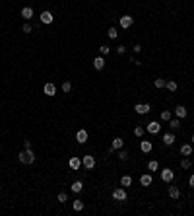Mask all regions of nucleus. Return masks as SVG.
<instances>
[{"mask_svg": "<svg viewBox=\"0 0 194 216\" xmlns=\"http://www.w3.org/2000/svg\"><path fill=\"white\" fill-rule=\"evenodd\" d=\"M18 160H19L21 164H35V152H33L31 148H25L24 152H19Z\"/></svg>", "mask_w": 194, "mask_h": 216, "instance_id": "f257e3e1", "label": "nucleus"}, {"mask_svg": "<svg viewBox=\"0 0 194 216\" xmlns=\"http://www.w3.org/2000/svg\"><path fill=\"white\" fill-rule=\"evenodd\" d=\"M134 111L138 115H148L149 111H152V107H149V103H136L134 105Z\"/></svg>", "mask_w": 194, "mask_h": 216, "instance_id": "f03ea898", "label": "nucleus"}, {"mask_svg": "<svg viewBox=\"0 0 194 216\" xmlns=\"http://www.w3.org/2000/svg\"><path fill=\"white\" fill-rule=\"evenodd\" d=\"M161 179L165 183H171L175 179V171L173 169H169V168H165V169H161Z\"/></svg>", "mask_w": 194, "mask_h": 216, "instance_id": "7ed1b4c3", "label": "nucleus"}, {"mask_svg": "<svg viewBox=\"0 0 194 216\" xmlns=\"http://www.w3.org/2000/svg\"><path fill=\"white\" fill-rule=\"evenodd\" d=\"M82 165H84V168L85 169H93V168H95V158H93V156H84L82 158Z\"/></svg>", "mask_w": 194, "mask_h": 216, "instance_id": "20e7f679", "label": "nucleus"}, {"mask_svg": "<svg viewBox=\"0 0 194 216\" xmlns=\"http://www.w3.org/2000/svg\"><path fill=\"white\" fill-rule=\"evenodd\" d=\"M113 199H114V200H126V191L123 189V187L113 189Z\"/></svg>", "mask_w": 194, "mask_h": 216, "instance_id": "39448f33", "label": "nucleus"}, {"mask_svg": "<svg viewBox=\"0 0 194 216\" xmlns=\"http://www.w3.org/2000/svg\"><path fill=\"white\" fill-rule=\"evenodd\" d=\"M132 24H134V18L132 16H120V27H123V29L132 27Z\"/></svg>", "mask_w": 194, "mask_h": 216, "instance_id": "423d86ee", "label": "nucleus"}, {"mask_svg": "<svg viewBox=\"0 0 194 216\" xmlns=\"http://www.w3.org/2000/svg\"><path fill=\"white\" fill-rule=\"evenodd\" d=\"M43 92H45V96L53 97V96H56V86H54L53 82H47V84H45V88H43Z\"/></svg>", "mask_w": 194, "mask_h": 216, "instance_id": "0eeeda50", "label": "nucleus"}, {"mask_svg": "<svg viewBox=\"0 0 194 216\" xmlns=\"http://www.w3.org/2000/svg\"><path fill=\"white\" fill-rule=\"evenodd\" d=\"M159 128H161V125L157 123V121H152V123H148L146 131H148L149 134H157V133H159Z\"/></svg>", "mask_w": 194, "mask_h": 216, "instance_id": "6e6552de", "label": "nucleus"}, {"mask_svg": "<svg viewBox=\"0 0 194 216\" xmlns=\"http://www.w3.org/2000/svg\"><path fill=\"white\" fill-rule=\"evenodd\" d=\"M76 140L80 144H85L88 142V131H85V128H80V131L76 133Z\"/></svg>", "mask_w": 194, "mask_h": 216, "instance_id": "1a4fd4ad", "label": "nucleus"}, {"mask_svg": "<svg viewBox=\"0 0 194 216\" xmlns=\"http://www.w3.org/2000/svg\"><path fill=\"white\" fill-rule=\"evenodd\" d=\"M41 21H43V24H53V21H54V16H53L49 10H45V12H41Z\"/></svg>", "mask_w": 194, "mask_h": 216, "instance_id": "9d476101", "label": "nucleus"}, {"mask_svg": "<svg viewBox=\"0 0 194 216\" xmlns=\"http://www.w3.org/2000/svg\"><path fill=\"white\" fill-rule=\"evenodd\" d=\"M152 148H153V144L149 142V140H142L140 142V150H142L144 154H149V152H152Z\"/></svg>", "mask_w": 194, "mask_h": 216, "instance_id": "9b49d317", "label": "nucleus"}, {"mask_svg": "<svg viewBox=\"0 0 194 216\" xmlns=\"http://www.w3.org/2000/svg\"><path fill=\"white\" fill-rule=\"evenodd\" d=\"M175 134L173 133H167V134H163V144H165V146H173V144H175Z\"/></svg>", "mask_w": 194, "mask_h": 216, "instance_id": "f8f14e48", "label": "nucleus"}, {"mask_svg": "<svg viewBox=\"0 0 194 216\" xmlns=\"http://www.w3.org/2000/svg\"><path fill=\"white\" fill-rule=\"evenodd\" d=\"M68 165H70V169H80V165H82V158H70V162H68Z\"/></svg>", "mask_w": 194, "mask_h": 216, "instance_id": "ddd939ff", "label": "nucleus"}, {"mask_svg": "<svg viewBox=\"0 0 194 216\" xmlns=\"http://www.w3.org/2000/svg\"><path fill=\"white\" fill-rule=\"evenodd\" d=\"M93 68L95 70H103L105 68V59L103 56H95V59H93Z\"/></svg>", "mask_w": 194, "mask_h": 216, "instance_id": "4468645a", "label": "nucleus"}, {"mask_svg": "<svg viewBox=\"0 0 194 216\" xmlns=\"http://www.w3.org/2000/svg\"><path fill=\"white\" fill-rule=\"evenodd\" d=\"M175 115H177L179 119L186 117V115H188V113H186V107H184V105H177V107H175Z\"/></svg>", "mask_w": 194, "mask_h": 216, "instance_id": "2eb2a0df", "label": "nucleus"}, {"mask_svg": "<svg viewBox=\"0 0 194 216\" xmlns=\"http://www.w3.org/2000/svg\"><path fill=\"white\" fill-rule=\"evenodd\" d=\"M169 197H171V199H175V200L181 197V191H179V187H175V185H173V187H169Z\"/></svg>", "mask_w": 194, "mask_h": 216, "instance_id": "dca6fc26", "label": "nucleus"}, {"mask_svg": "<svg viewBox=\"0 0 194 216\" xmlns=\"http://www.w3.org/2000/svg\"><path fill=\"white\" fill-rule=\"evenodd\" d=\"M124 146V140L123 138H113V146H111V150H120Z\"/></svg>", "mask_w": 194, "mask_h": 216, "instance_id": "f3484780", "label": "nucleus"}, {"mask_svg": "<svg viewBox=\"0 0 194 216\" xmlns=\"http://www.w3.org/2000/svg\"><path fill=\"white\" fill-rule=\"evenodd\" d=\"M181 154L183 156H192V144H183L181 146Z\"/></svg>", "mask_w": 194, "mask_h": 216, "instance_id": "a211bd4d", "label": "nucleus"}, {"mask_svg": "<svg viewBox=\"0 0 194 216\" xmlns=\"http://www.w3.org/2000/svg\"><path fill=\"white\" fill-rule=\"evenodd\" d=\"M140 183H142V187H149V185H152V175H149V173L142 175L140 177Z\"/></svg>", "mask_w": 194, "mask_h": 216, "instance_id": "6ab92c4d", "label": "nucleus"}, {"mask_svg": "<svg viewBox=\"0 0 194 216\" xmlns=\"http://www.w3.org/2000/svg\"><path fill=\"white\" fill-rule=\"evenodd\" d=\"M21 18H24V20H31V18H33V10L29 8V6L21 10Z\"/></svg>", "mask_w": 194, "mask_h": 216, "instance_id": "aec40b11", "label": "nucleus"}, {"mask_svg": "<svg viewBox=\"0 0 194 216\" xmlns=\"http://www.w3.org/2000/svg\"><path fill=\"white\" fill-rule=\"evenodd\" d=\"M165 84H167V80H165V78H155V80H153V86H155L157 90L165 88Z\"/></svg>", "mask_w": 194, "mask_h": 216, "instance_id": "412c9836", "label": "nucleus"}, {"mask_svg": "<svg viewBox=\"0 0 194 216\" xmlns=\"http://www.w3.org/2000/svg\"><path fill=\"white\" fill-rule=\"evenodd\" d=\"M82 189H84V183L82 181H74V183H72V191H74V193H82Z\"/></svg>", "mask_w": 194, "mask_h": 216, "instance_id": "4be33fe9", "label": "nucleus"}, {"mask_svg": "<svg viewBox=\"0 0 194 216\" xmlns=\"http://www.w3.org/2000/svg\"><path fill=\"white\" fill-rule=\"evenodd\" d=\"M169 127L173 128V131H177V128L181 127V121H179V117H177V119H169Z\"/></svg>", "mask_w": 194, "mask_h": 216, "instance_id": "5701e85b", "label": "nucleus"}, {"mask_svg": "<svg viewBox=\"0 0 194 216\" xmlns=\"http://www.w3.org/2000/svg\"><path fill=\"white\" fill-rule=\"evenodd\" d=\"M165 88H167L169 92H177V88H179V86H177V82H175V80H169L167 84H165Z\"/></svg>", "mask_w": 194, "mask_h": 216, "instance_id": "b1692460", "label": "nucleus"}, {"mask_svg": "<svg viewBox=\"0 0 194 216\" xmlns=\"http://www.w3.org/2000/svg\"><path fill=\"white\" fill-rule=\"evenodd\" d=\"M120 185H123V187H130L132 185V177L130 175H124L123 179H120Z\"/></svg>", "mask_w": 194, "mask_h": 216, "instance_id": "393cba45", "label": "nucleus"}, {"mask_svg": "<svg viewBox=\"0 0 194 216\" xmlns=\"http://www.w3.org/2000/svg\"><path fill=\"white\" fill-rule=\"evenodd\" d=\"M148 169H149V171H157V169H159V164H157L155 160L148 162Z\"/></svg>", "mask_w": 194, "mask_h": 216, "instance_id": "a878e982", "label": "nucleus"}, {"mask_svg": "<svg viewBox=\"0 0 194 216\" xmlns=\"http://www.w3.org/2000/svg\"><path fill=\"white\" fill-rule=\"evenodd\" d=\"M181 168H183V169H188V168H190V158H188V156L181 160Z\"/></svg>", "mask_w": 194, "mask_h": 216, "instance_id": "bb28decb", "label": "nucleus"}, {"mask_svg": "<svg viewBox=\"0 0 194 216\" xmlns=\"http://www.w3.org/2000/svg\"><path fill=\"white\" fill-rule=\"evenodd\" d=\"M107 35H109L111 39H117V37H119V31H117V27H111V29L107 31Z\"/></svg>", "mask_w": 194, "mask_h": 216, "instance_id": "cd10ccee", "label": "nucleus"}, {"mask_svg": "<svg viewBox=\"0 0 194 216\" xmlns=\"http://www.w3.org/2000/svg\"><path fill=\"white\" fill-rule=\"evenodd\" d=\"M72 206H74V210H84V203H82L80 199L74 200V205H72Z\"/></svg>", "mask_w": 194, "mask_h": 216, "instance_id": "c85d7f7f", "label": "nucleus"}, {"mask_svg": "<svg viewBox=\"0 0 194 216\" xmlns=\"http://www.w3.org/2000/svg\"><path fill=\"white\" fill-rule=\"evenodd\" d=\"M62 92H64V93H70V92H72V84H70V82H64V84H62Z\"/></svg>", "mask_w": 194, "mask_h": 216, "instance_id": "c756f323", "label": "nucleus"}, {"mask_svg": "<svg viewBox=\"0 0 194 216\" xmlns=\"http://www.w3.org/2000/svg\"><path fill=\"white\" fill-rule=\"evenodd\" d=\"M21 31H24V33H31V31H33L31 24H24V25H21Z\"/></svg>", "mask_w": 194, "mask_h": 216, "instance_id": "7c9ffc66", "label": "nucleus"}, {"mask_svg": "<svg viewBox=\"0 0 194 216\" xmlns=\"http://www.w3.org/2000/svg\"><path fill=\"white\" fill-rule=\"evenodd\" d=\"M169 119H171V111H167V109L161 111V121H169Z\"/></svg>", "mask_w": 194, "mask_h": 216, "instance_id": "2f4dec72", "label": "nucleus"}, {"mask_svg": "<svg viewBox=\"0 0 194 216\" xmlns=\"http://www.w3.org/2000/svg\"><path fill=\"white\" fill-rule=\"evenodd\" d=\"M58 203H68V195L66 193H58Z\"/></svg>", "mask_w": 194, "mask_h": 216, "instance_id": "473e14b6", "label": "nucleus"}, {"mask_svg": "<svg viewBox=\"0 0 194 216\" xmlns=\"http://www.w3.org/2000/svg\"><path fill=\"white\" fill-rule=\"evenodd\" d=\"M119 160L126 162V160H128V152H124V150H120V152H119Z\"/></svg>", "mask_w": 194, "mask_h": 216, "instance_id": "72a5a7b5", "label": "nucleus"}, {"mask_svg": "<svg viewBox=\"0 0 194 216\" xmlns=\"http://www.w3.org/2000/svg\"><path fill=\"white\" fill-rule=\"evenodd\" d=\"M109 51H111V49L107 47V45H101V47H99V53H101V55H109Z\"/></svg>", "mask_w": 194, "mask_h": 216, "instance_id": "f704fd0d", "label": "nucleus"}, {"mask_svg": "<svg viewBox=\"0 0 194 216\" xmlns=\"http://www.w3.org/2000/svg\"><path fill=\"white\" fill-rule=\"evenodd\" d=\"M134 134H136V136H142V134H144V127H136V128H134Z\"/></svg>", "mask_w": 194, "mask_h": 216, "instance_id": "c9c22d12", "label": "nucleus"}, {"mask_svg": "<svg viewBox=\"0 0 194 216\" xmlns=\"http://www.w3.org/2000/svg\"><path fill=\"white\" fill-rule=\"evenodd\" d=\"M117 53H119V55H124V53H126V47H124V45H120V47L117 49Z\"/></svg>", "mask_w": 194, "mask_h": 216, "instance_id": "e433bc0d", "label": "nucleus"}, {"mask_svg": "<svg viewBox=\"0 0 194 216\" xmlns=\"http://www.w3.org/2000/svg\"><path fill=\"white\" fill-rule=\"evenodd\" d=\"M188 185H190V189H194V173H192L190 179H188Z\"/></svg>", "mask_w": 194, "mask_h": 216, "instance_id": "4c0bfd02", "label": "nucleus"}, {"mask_svg": "<svg viewBox=\"0 0 194 216\" xmlns=\"http://www.w3.org/2000/svg\"><path fill=\"white\" fill-rule=\"evenodd\" d=\"M24 148H31V140H24Z\"/></svg>", "mask_w": 194, "mask_h": 216, "instance_id": "58836bf2", "label": "nucleus"}, {"mask_svg": "<svg viewBox=\"0 0 194 216\" xmlns=\"http://www.w3.org/2000/svg\"><path fill=\"white\" fill-rule=\"evenodd\" d=\"M142 51V45H134V53H140Z\"/></svg>", "mask_w": 194, "mask_h": 216, "instance_id": "ea45409f", "label": "nucleus"}, {"mask_svg": "<svg viewBox=\"0 0 194 216\" xmlns=\"http://www.w3.org/2000/svg\"><path fill=\"white\" fill-rule=\"evenodd\" d=\"M190 142H192V144H194V134H192V140H190Z\"/></svg>", "mask_w": 194, "mask_h": 216, "instance_id": "a19ab883", "label": "nucleus"}]
</instances>
